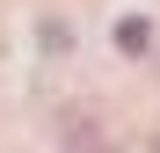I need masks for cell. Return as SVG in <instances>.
<instances>
[{
	"label": "cell",
	"instance_id": "obj_1",
	"mask_svg": "<svg viewBox=\"0 0 160 153\" xmlns=\"http://www.w3.org/2000/svg\"><path fill=\"white\" fill-rule=\"evenodd\" d=\"M117 51H124V59H138V51H153V29H146L138 15H124V22H117Z\"/></svg>",
	"mask_w": 160,
	"mask_h": 153
},
{
	"label": "cell",
	"instance_id": "obj_2",
	"mask_svg": "<svg viewBox=\"0 0 160 153\" xmlns=\"http://www.w3.org/2000/svg\"><path fill=\"white\" fill-rule=\"evenodd\" d=\"M138 153H160V146H138Z\"/></svg>",
	"mask_w": 160,
	"mask_h": 153
},
{
	"label": "cell",
	"instance_id": "obj_3",
	"mask_svg": "<svg viewBox=\"0 0 160 153\" xmlns=\"http://www.w3.org/2000/svg\"><path fill=\"white\" fill-rule=\"evenodd\" d=\"M153 44H160V37H153Z\"/></svg>",
	"mask_w": 160,
	"mask_h": 153
}]
</instances>
